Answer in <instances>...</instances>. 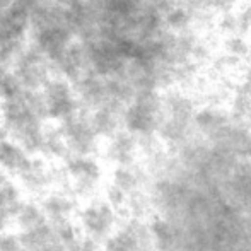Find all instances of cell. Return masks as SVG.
<instances>
[{"label": "cell", "instance_id": "cell-1", "mask_svg": "<svg viewBox=\"0 0 251 251\" xmlns=\"http://www.w3.org/2000/svg\"><path fill=\"white\" fill-rule=\"evenodd\" d=\"M43 98L47 102V118L53 122H65L79 113L80 102L77 100L74 84L60 75H55L43 87Z\"/></svg>", "mask_w": 251, "mask_h": 251}, {"label": "cell", "instance_id": "cell-2", "mask_svg": "<svg viewBox=\"0 0 251 251\" xmlns=\"http://www.w3.org/2000/svg\"><path fill=\"white\" fill-rule=\"evenodd\" d=\"M116 212L108 201H94L80 212V224L89 238H106L113 234Z\"/></svg>", "mask_w": 251, "mask_h": 251}, {"label": "cell", "instance_id": "cell-3", "mask_svg": "<svg viewBox=\"0 0 251 251\" xmlns=\"http://www.w3.org/2000/svg\"><path fill=\"white\" fill-rule=\"evenodd\" d=\"M67 169L72 175V178L77 181L80 190H93L94 185L101 178V168L94 159L86 157V155H77L70 159Z\"/></svg>", "mask_w": 251, "mask_h": 251}, {"label": "cell", "instance_id": "cell-4", "mask_svg": "<svg viewBox=\"0 0 251 251\" xmlns=\"http://www.w3.org/2000/svg\"><path fill=\"white\" fill-rule=\"evenodd\" d=\"M0 168L9 171L27 173L33 168V162L26 155V152L21 146H17L12 140H0Z\"/></svg>", "mask_w": 251, "mask_h": 251}, {"label": "cell", "instance_id": "cell-5", "mask_svg": "<svg viewBox=\"0 0 251 251\" xmlns=\"http://www.w3.org/2000/svg\"><path fill=\"white\" fill-rule=\"evenodd\" d=\"M137 152V142L130 133L118 132L113 135L108 147V155L118 166H132Z\"/></svg>", "mask_w": 251, "mask_h": 251}, {"label": "cell", "instance_id": "cell-6", "mask_svg": "<svg viewBox=\"0 0 251 251\" xmlns=\"http://www.w3.org/2000/svg\"><path fill=\"white\" fill-rule=\"evenodd\" d=\"M111 185H115L116 188L125 192L126 195H132V193H137V190H139L140 176L132 166H116V169L113 171Z\"/></svg>", "mask_w": 251, "mask_h": 251}, {"label": "cell", "instance_id": "cell-7", "mask_svg": "<svg viewBox=\"0 0 251 251\" xmlns=\"http://www.w3.org/2000/svg\"><path fill=\"white\" fill-rule=\"evenodd\" d=\"M23 93L24 87L19 77L12 70H7L0 79V101H14L23 96Z\"/></svg>", "mask_w": 251, "mask_h": 251}, {"label": "cell", "instance_id": "cell-8", "mask_svg": "<svg viewBox=\"0 0 251 251\" xmlns=\"http://www.w3.org/2000/svg\"><path fill=\"white\" fill-rule=\"evenodd\" d=\"M70 208H72V201L62 195L48 197L43 205V212L51 215L53 219H63L70 212Z\"/></svg>", "mask_w": 251, "mask_h": 251}, {"label": "cell", "instance_id": "cell-9", "mask_svg": "<svg viewBox=\"0 0 251 251\" xmlns=\"http://www.w3.org/2000/svg\"><path fill=\"white\" fill-rule=\"evenodd\" d=\"M43 219V212L36 205H24L19 210V222L29 231H34V229L40 227Z\"/></svg>", "mask_w": 251, "mask_h": 251}, {"label": "cell", "instance_id": "cell-10", "mask_svg": "<svg viewBox=\"0 0 251 251\" xmlns=\"http://www.w3.org/2000/svg\"><path fill=\"white\" fill-rule=\"evenodd\" d=\"M7 72V69H3V67H0V79H2V75Z\"/></svg>", "mask_w": 251, "mask_h": 251}]
</instances>
